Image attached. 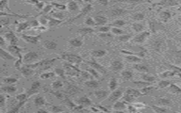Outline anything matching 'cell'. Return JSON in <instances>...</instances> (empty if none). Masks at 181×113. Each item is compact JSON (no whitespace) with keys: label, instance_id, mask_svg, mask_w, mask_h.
Returning <instances> with one entry per match:
<instances>
[{"label":"cell","instance_id":"1","mask_svg":"<svg viewBox=\"0 0 181 113\" xmlns=\"http://www.w3.org/2000/svg\"><path fill=\"white\" fill-rule=\"evenodd\" d=\"M122 95V92L119 90L114 91L109 95L108 100L111 102H113L119 99Z\"/></svg>","mask_w":181,"mask_h":113},{"label":"cell","instance_id":"2","mask_svg":"<svg viewBox=\"0 0 181 113\" xmlns=\"http://www.w3.org/2000/svg\"><path fill=\"white\" fill-rule=\"evenodd\" d=\"M94 20L96 23V25H104L107 22V18L102 16H97L95 17Z\"/></svg>","mask_w":181,"mask_h":113},{"label":"cell","instance_id":"3","mask_svg":"<svg viewBox=\"0 0 181 113\" xmlns=\"http://www.w3.org/2000/svg\"><path fill=\"white\" fill-rule=\"evenodd\" d=\"M123 65L122 63L120 61H115L112 63V67L114 71H117L123 69Z\"/></svg>","mask_w":181,"mask_h":113},{"label":"cell","instance_id":"4","mask_svg":"<svg viewBox=\"0 0 181 113\" xmlns=\"http://www.w3.org/2000/svg\"><path fill=\"white\" fill-rule=\"evenodd\" d=\"M44 47L48 49H54L56 48L57 44L55 42L52 41H46L44 42Z\"/></svg>","mask_w":181,"mask_h":113},{"label":"cell","instance_id":"5","mask_svg":"<svg viewBox=\"0 0 181 113\" xmlns=\"http://www.w3.org/2000/svg\"><path fill=\"white\" fill-rule=\"evenodd\" d=\"M93 30L90 28H84L79 29L77 32L82 36H85L87 34L93 32Z\"/></svg>","mask_w":181,"mask_h":113},{"label":"cell","instance_id":"6","mask_svg":"<svg viewBox=\"0 0 181 113\" xmlns=\"http://www.w3.org/2000/svg\"><path fill=\"white\" fill-rule=\"evenodd\" d=\"M108 92L106 91L101 90L95 92V95L98 99L105 98L108 96Z\"/></svg>","mask_w":181,"mask_h":113},{"label":"cell","instance_id":"7","mask_svg":"<svg viewBox=\"0 0 181 113\" xmlns=\"http://www.w3.org/2000/svg\"><path fill=\"white\" fill-rule=\"evenodd\" d=\"M69 43L73 47L76 48L81 47L83 44L81 41L76 38L71 39L69 41Z\"/></svg>","mask_w":181,"mask_h":113},{"label":"cell","instance_id":"8","mask_svg":"<svg viewBox=\"0 0 181 113\" xmlns=\"http://www.w3.org/2000/svg\"><path fill=\"white\" fill-rule=\"evenodd\" d=\"M149 33L145 32L141 33L135 38L134 40L136 42H142L144 40L145 38L149 35Z\"/></svg>","mask_w":181,"mask_h":113},{"label":"cell","instance_id":"9","mask_svg":"<svg viewBox=\"0 0 181 113\" xmlns=\"http://www.w3.org/2000/svg\"><path fill=\"white\" fill-rule=\"evenodd\" d=\"M127 95H128L133 97H137L141 95V94L139 91L134 89H131L128 90L127 91Z\"/></svg>","mask_w":181,"mask_h":113},{"label":"cell","instance_id":"10","mask_svg":"<svg viewBox=\"0 0 181 113\" xmlns=\"http://www.w3.org/2000/svg\"><path fill=\"white\" fill-rule=\"evenodd\" d=\"M117 85L116 79L115 78L111 79L109 83V87L110 89L113 91L115 90Z\"/></svg>","mask_w":181,"mask_h":113},{"label":"cell","instance_id":"11","mask_svg":"<svg viewBox=\"0 0 181 113\" xmlns=\"http://www.w3.org/2000/svg\"><path fill=\"white\" fill-rule=\"evenodd\" d=\"M67 7L69 10L71 12H74L78 8V6L77 3L74 1H71L68 3Z\"/></svg>","mask_w":181,"mask_h":113},{"label":"cell","instance_id":"12","mask_svg":"<svg viewBox=\"0 0 181 113\" xmlns=\"http://www.w3.org/2000/svg\"><path fill=\"white\" fill-rule=\"evenodd\" d=\"M106 52L102 50H95L92 53V55L95 57L100 58L102 57L105 54Z\"/></svg>","mask_w":181,"mask_h":113},{"label":"cell","instance_id":"13","mask_svg":"<svg viewBox=\"0 0 181 113\" xmlns=\"http://www.w3.org/2000/svg\"><path fill=\"white\" fill-rule=\"evenodd\" d=\"M134 67L137 70L141 72H147L148 69L146 66L142 65L137 64L135 65Z\"/></svg>","mask_w":181,"mask_h":113},{"label":"cell","instance_id":"14","mask_svg":"<svg viewBox=\"0 0 181 113\" xmlns=\"http://www.w3.org/2000/svg\"><path fill=\"white\" fill-rule=\"evenodd\" d=\"M68 60L70 61L76 63H79L81 61V59L79 57L74 55H70L68 57Z\"/></svg>","mask_w":181,"mask_h":113},{"label":"cell","instance_id":"15","mask_svg":"<svg viewBox=\"0 0 181 113\" xmlns=\"http://www.w3.org/2000/svg\"><path fill=\"white\" fill-rule=\"evenodd\" d=\"M122 75L124 78L128 80L132 77V74L129 71H124L122 73Z\"/></svg>","mask_w":181,"mask_h":113},{"label":"cell","instance_id":"16","mask_svg":"<svg viewBox=\"0 0 181 113\" xmlns=\"http://www.w3.org/2000/svg\"><path fill=\"white\" fill-rule=\"evenodd\" d=\"M125 12V11L121 9H117L112 10V14L114 16H117L123 14Z\"/></svg>","mask_w":181,"mask_h":113},{"label":"cell","instance_id":"17","mask_svg":"<svg viewBox=\"0 0 181 113\" xmlns=\"http://www.w3.org/2000/svg\"><path fill=\"white\" fill-rule=\"evenodd\" d=\"M128 61L131 62H136L140 61V59L133 55L128 56L126 57Z\"/></svg>","mask_w":181,"mask_h":113},{"label":"cell","instance_id":"18","mask_svg":"<svg viewBox=\"0 0 181 113\" xmlns=\"http://www.w3.org/2000/svg\"><path fill=\"white\" fill-rule=\"evenodd\" d=\"M125 106L123 103L118 102L115 103L113 106L114 109L117 110H121L124 109L125 108Z\"/></svg>","mask_w":181,"mask_h":113},{"label":"cell","instance_id":"19","mask_svg":"<svg viewBox=\"0 0 181 113\" xmlns=\"http://www.w3.org/2000/svg\"><path fill=\"white\" fill-rule=\"evenodd\" d=\"M86 85L90 88H96L98 86V83L97 82L94 81H90L86 83Z\"/></svg>","mask_w":181,"mask_h":113},{"label":"cell","instance_id":"20","mask_svg":"<svg viewBox=\"0 0 181 113\" xmlns=\"http://www.w3.org/2000/svg\"><path fill=\"white\" fill-rule=\"evenodd\" d=\"M134 29L137 32L141 31L143 29V27L142 25L139 24H134L133 25Z\"/></svg>","mask_w":181,"mask_h":113},{"label":"cell","instance_id":"21","mask_svg":"<svg viewBox=\"0 0 181 113\" xmlns=\"http://www.w3.org/2000/svg\"><path fill=\"white\" fill-rule=\"evenodd\" d=\"M86 24L89 26H92L96 25L95 21L91 18H89L86 21Z\"/></svg>","mask_w":181,"mask_h":113},{"label":"cell","instance_id":"22","mask_svg":"<svg viewBox=\"0 0 181 113\" xmlns=\"http://www.w3.org/2000/svg\"><path fill=\"white\" fill-rule=\"evenodd\" d=\"M112 31L113 33L117 34H121L123 33V31L122 30L116 28H112Z\"/></svg>","mask_w":181,"mask_h":113},{"label":"cell","instance_id":"23","mask_svg":"<svg viewBox=\"0 0 181 113\" xmlns=\"http://www.w3.org/2000/svg\"><path fill=\"white\" fill-rule=\"evenodd\" d=\"M143 78L144 80L146 81H150V82L153 81L155 79V77H153L147 75L144 76L143 77Z\"/></svg>","mask_w":181,"mask_h":113},{"label":"cell","instance_id":"24","mask_svg":"<svg viewBox=\"0 0 181 113\" xmlns=\"http://www.w3.org/2000/svg\"><path fill=\"white\" fill-rule=\"evenodd\" d=\"M144 18V16L142 14H136L134 17V18L135 20H141L143 19Z\"/></svg>","mask_w":181,"mask_h":113},{"label":"cell","instance_id":"25","mask_svg":"<svg viewBox=\"0 0 181 113\" xmlns=\"http://www.w3.org/2000/svg\"><path fill=\"white\" fill-rule=\"evenodd\" d=\"M153 108L158 113L166 112V110L162 109V108L157 107L155 106H153Z\"/></svg>","mask_w":181,"mask_h":113},{"label":"cell","instance_id":"26","mask_svg":"<svg viewBox=\"0 0 181 113\" xmlns=\"http://www.w3.org/2000/svg\"><path fill=\"white\" fill-rule=\"evenodd\" d=\"M169 84V82L166 81H163L160 83L159 85L161 88H163L166 87Z\"/></svg>","mask_w":181,"mask_h":113},{"label":"cell","instance_id":"27","mask_svg":"<svg viewBox=\"0 0 181 113\" xmlns=\"http://www.w3.org/2000/svg\"><path fill=\"white\" fill-rule=\"evenodd\" d=\"M81 102L82 103V104L84 105H88L90 104V101L88 99L86 98H83L81 100Z\"/></svg>","mask_w":181,"mask_h":113},{"label":"cell","instance_id":"28","mask_svg":"<svg viewBox=\"0 0 181 113\" xmlns=\"http://www.w3.org/2000/svg\"><path fill=\"white\" fill-rule=\"evenodd\" d=\"M130 37V36H120L119 38L120 40L123 42H125L128 41Z\"/></svg>","mask_w":181,"mask_h":113},{"label":"cell","instance_id":"29","mask_svg":"<svg viewBox=\"0 0 181 113\" xmlns=\"http://www.w3.org/2000/svg\"><path fill=\"white\" fill-rule=\"evenodd\" d=\"M109 28L108 27H102L100 28L99 29V31L102 32H106L109 31Z\"/></svg>","mask_w":181,"mask_h":113},{"label":"cell","instance_id":"30","mask_svg":"<svg viewBox=\"0 0 181 113\" xmlns=\"http://www.w3.org/2000/svg\"><path fill=\"white\" fill-rule=\"evenodd\" d=\"M125 23L122 20H117L115 22L114 24L118 26H122L124 25Z\"/></svg>","mask_w":181,"mask_h":113},{"label":"cell","instance_id":"31","mask_svg":"<svg viewBox=\"0 0 181 113\" xmlns=\"http://www.w3.org/2000/svg\"><path fill=\"white\" fill-rule=\"evenodd\" d=\"M175 72H171V71H168L167 72L163 74V76L165 77H168V76H173L174 75Z\"/></svg>","mask_w":181,"mask_h":113},{"label":"cell","instance_id":"32","mask_svg":"<svg viewBox=\"0 0 181 113\" xmlns=\"http://www.w3.org/2000/svg\"><path fill=\"white\" fill-rule=\"evenodd\" d=\"M60 23V22L58 20H53V19H52L50 21V25L53 26V25L58 24Z\"/></svg>","mask_w":181,"mask_h":113},{"label":"cell","instance_id":"33","mask_svg":"<svg viewBox=\"0 0 181 113\" xmlns=\"http://www.w3.org/2000/svg\"><path fill=\"white\" fill-rule=\"evenodd\" d=\"M152 87H149L148 88H146L142 90V91L144 92V93H148L153 88Z\"/></svg>","mask_w":181,"mask_h":113},{"label":"cell","instance_id":"34","mask_svg":"<svg viewBox=\"0 0 181 113\" xmlns=\"http://www.w3.org/2000/svg\"><path fill=\"white\" fill-rule=\"evenodd\" d=\"M171 87H172V88H173L176 91H181V90L178 87H177V86H176L172 85V86H171Z\"/></svg>","mask_w":181,"mask_h":113}]
</instances>
